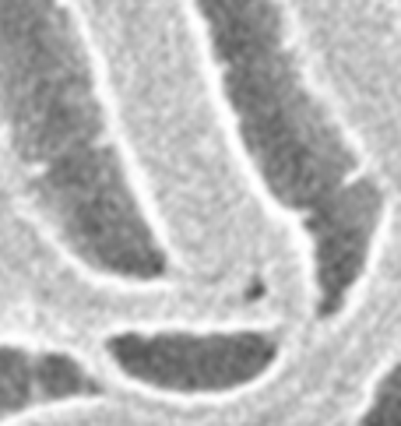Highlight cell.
<instances>
[{"instance_id": "cell-1", "label": "cell", "mask_w": 401, "mask_h": 426, "mask_svg": "<svg viewBox=\"0 0 401 426\" xmlns=\"http://www.w3.org/2000/svg\"><path fill=\"white\" fill-rule=\"evenodd\" d=\"M190 8L236 148L268 204L296 222L313 313L334 321L377 257L384 187L313 81L285 0H190Z\"/></svg>"}, {"instance_id": "cell-2", "label": "cell", "mask_w": 401, "mask_h": 426, "mask_svg": "<svg viewBox=\"0 0 401 426\" xmlns=\"http://www.w3.org/2000/svg\"><path fill=\"white\" fill-rule=\"evenodd\" d=\"M0 131L28 204L78 268L117 286L169 279L173 257L67 0H0Z\"/></svg>"}, {"instance_id": "cell-3", "label": "cell", "mask_w": 401, "mask_h": 426, "mask_svg": "<svg viewBox=\"0 0 401 426\" xmlns=\"http://www.w3.org/2000/svg\"><path fill=\"white\" fill-rule=\"evenodd\" d=\"M102 349L127 384L190 402L240 395L281 359V338L268 328H127Z\"/></svg>"}, {"instance_id": "cell-4", "label": "cell", "mask_w": 401, "mask_h": 426, "mask_svg": "<svg viewBox=\"0 0 401 426\" xmlns=\"http://www.w3.org/2000/svg\"><path fill=\"white\" fill-rule=\"evenodd\" d=\"M99 391L88 366L56 349L0 342V423L46 405L81 402Z\"/></svg>"}, {"instance_id": "cell-5", "label": "cell", "mask_w": 401, "mask_h": 426, "mask_svg": "<svg viewBox=\"0 0 401 426\" xmlns=\"http://www.w3.org/2000/svg\"><path fill=\"white\" fill-rule=\"evenodd\" d=\"M359 426H401V359H394L373 384Z\"/></svg>"}]
</instances>
